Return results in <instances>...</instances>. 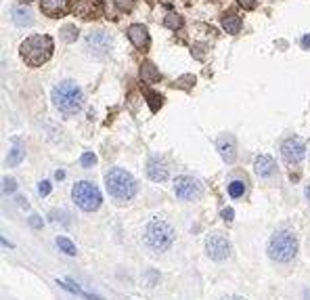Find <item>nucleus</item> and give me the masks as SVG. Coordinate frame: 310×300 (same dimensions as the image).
<instances>
[{"label": "nucleus", "mask_w": 310, "mask_h": 300, "mask_svg": "<svg viewBox=\"0 0 310 300\" xmlns=\"http://www.w3.org/2000/svg\"><path fill=\"white\" fill-rule=\"evenodd\" d=\"M55 51V42L51 36H44V34H36V36H29L25 38L21 46H19V53H21L23 61L29 67H40L44 65L48 59L53 57Z\"/></svg>", "instance_id": "obj_1"}, {"label": "nucleus", "mask_w": 310, "mask_h": 300, "mask_svg": "<svg viewBox=\"0 0 310 300\" xmlns=\"http://www.w3.org/2000/svg\"><path fill=\"white\" fill-rule=\"evenodd\" d=\"M105 187H107V193L111 195V199L117 204H124L128 199H132L136 195V189H138L134 176L130 172H126L124 168L109 170L105 174Z\"/></svg>", "instance_id": "obj_2"}, {"label": "nucleus", "mask_w": 310, "mask_h": 300, "mask_svg": "<svg viewBox=\"0 0 310 300\" xmlns=\"http://www.w3.org/2000/svg\"><path fill=\"white\" fill-rule=\"evenodd\" d=\"M53 103L61 114L65 116H72L76 112L82 109L84 103V95H82V88H80L76 82L72 80H65V82L57 84L53 88Z\"/></svg>", "instance_id": "obj_3"}, {"label": "nucleus", "mask_w": 310, "mask_h": 300, "mask_svg": "<svg viewBox=\"0 0 310 300\" xmlns=\"http://www.w3.org/2000/svg\"><path fill=\"white\" fill-rule=\"evenodd\" d=\"M298 254V237L294 231L283 229V231H277L271 242H268V256L277 263H289L294 261Z\"/></svg>", "instance_id": "obj_4"}, {"label": "nucleus", "mask_w": 310, "mask_h": 300, "mask_svg": "<svg viewBox=\"0 0 310 300\" xmlns=\"http://www.w3.org/2000/svg\"><path fill=\"white\" fill-rule=\"evenodd\" d=\"M145 242L151 250H155V252H164V250H168L174 242V229L166 221H162V218H153V221L147 225Z\"/></svg>", "instance_id": "obj_5"}, {"label": "nucleus", "mask_w": 310, "mask_h": 300, "mask_svg": "<svg viewBox=\"0 0 310 300\" xmlns=\"http://www.w3.org/2000/svg\"><path fill=\"white\" fill-rule=\"evenodd\" d=\"M72 197L78 208H82L84 212H95L101 206L103 197H101V191H99V187L91 181H80L74 185L72 189Z\"/></svg>", "instance_id": "obj_6"}, {"label": "nucleus", "mask_w": 310, "mask_h": 300, "mask_svg": "<svg viewBox=\"0 0 310 300\" xmlns=\"http://www.w3.org/2000/svg\"><path fill=\"white\" fill-rule=\"evenodd\" d=\"M174 193H176V197L185 199V202H193V199L202 197L204 189L193 176H178L174 181Z\"/></svg>", "instance_id": "obj_7"}, {"label": "nucleus", "mask_w": 310, "mask_h": 300, "mask_svg": "<svg viewBox=\"0 0 310 300\" xmlns=\"http://www.w3.org/2000/svg\"><path fill=\"white\" fill-rule=\"evenodd\" d=\"M105 2L103 0H74L72 4V13L84 21H91V19H99L103 15Z\"/></svg>", "instance_id": "obj_8"}, {"label": "nucleus", "mask_w": 310, "mask_h": 300, "mask_svg": "<svg viewBox=\"0 0 310 300\" xmlns=\"http://www.w3.org/2000/svg\"><path fill=\"white\" fill-rule=\"evenodd\" d=\"M206 252L212 261H224V258L231 256V244L224 235L212 233L206 239Z\"/></svg>", "instance_id": "obj_9"}, {"label": "nucleus", "mask_w": 310, "mask_h": 300, "mask_svg": "<svg viewBox=\"0 0 310 300\" xmlns=\"http://www.w3.org/2000/svg\"><path fill=\"white\" fill-rule=\"evenodd\" d=\"M281 155L287 164H300L306 155V145L302 139L292 137V139H285L283 145H281Z\"/></svg>", "instance_id": "obj_10"}, {"label": "nucleus", "mask_w": 310, "mask_h": 300, "mask_svg": "<svg viewBox=\"0 0 310 300\" xmlns=\"http://www.w3.org/2000/svg\"><path fill=\"white\" fill-rule=\"evenodd\" d=\"M128 38H130V42L138 48V51H147L149 44H151V38H149L147 27L141 25V23H132L128 27Z\"/></svg>", "instance_id": "obj_11"}, {"label": "nucleus", "mask_w": 310, "mask_h": 300, "mask_svg": "<svg viewBox=\"0 0 310 300\" xmlns=\"http://www.w3.org/2000/svg\"><path fill=\"white\" fill-rule=\"evenodd\" d=\"M86 44H88V48H93L95 53L103 55L111 48V38H109L105 32H93V34H88Z\"/></svg>", "instance_id": "obj_12"}, {"label": "nucleus", "mask_w": 310, "mask_h": 300, "mask_svg": "<svg viewBox=\"0 0 310 300\" xmlns=\"http://www.w3.org/2000/svg\"><path fill=\"white\" fill-rule=\"evenodd\" d=\"M147 176L151 178V181H155V183H164L166 178H168V168H166V164H164L159 157H151V159L147 162Z\"/></svg>", "instance_id": "obj_13"}, {"label": "nucleus", "mask_w": 310, "mask_h": 300, "mask_svg": "<svg viewBox=\"0 0 310 300\" xmlns=\"http://www.w3.org/2000/svg\"><path fill=\"white\" fill-rule=\"evenodd\" d=\"M69 0H40V8L46 17H61L67 13Z\"/></svg>", "instance_id": "obj_14"}, {"label": "nucleus", "mask_w": 310, "mask_h": 300, "mask_svg": "<svg viewBox=\"0 0 310 300\" xmlns=\"http://www.w3.org/2000/svg\"><path fill=\"white\" fill-rule=\"evenodd\" d=\"M218 151H220V155H222V159L226 164H233L235 162V157H237V151H235V139L231 137V135H226V137H222L218 141Z\"/></svg>", "instance_id": "obj_15"}, {"label": "nucleus", "mask_w": 310, "mask_h": 300, "mask_svg": "<svg viewBox=\"0 0 310 300\" xmlns=\"http://www.w3.org/2000/svg\"><path fill=\"white\" fill-rule=\"evenodd\" d=\"M254 168H256V174L260 178H268L275 172V159L271 155H258L256 162H254Z\"/></svg>", "instance_id": "obj_16"}, {"label": "nucleus", "mask_w": 310, "mask_h": 300, "mask_svg": "<svg viewBox=\"0 0 310 300\" xmlns=\"http://www.w3.org/2000/svg\"><path fill=\"white\" fill-rule=\"evenodd\" d=\"M220 23L226 29V34H231V36L241 32V17H237L235 13H224L220 17Z\"/></svg>", "instance_id": "obj_17"}, {"label": "nucleus", "mask_w": 310, "mask_h": 300, "mask_svg": "<svg viewBox=\"0 0 310 300\" xmlns=\"http://www.w3.org/2000/svg\"><path fill=\"white\" fill-rule=\"evenodd\" d=\"M13 21H15L19 27H29V25L34 23V15H32V11H29V8L17 6V8H13Z\"/></svg>", "instance_id": "obj_18"}, {"label": "nucleus", "mask_w": 310, "mask_h": 300, "mask_svg": "<svg viewBox=\"0 0 310 300\" xmlns=\"http://www.w3.org/2000/svg\"><path fill=\"white\" fill-rule=\"evenodd\" d=\"M141 78H143V82L147 84H155L157 80H159V72H157V67L153 63H143L141 65Z\"/></svg>", "instance_id": "obj_19"}, {"label": "nucleus", "mask_w": 310, "mask_h": 300, "mask_svg": "<svg viewBox=\"0 0 310 300\" xmlns=\"http://www.w3.org/2000/svg\"><path fill=\"white\" fill-rule=\"evenodd\" d=\"M78 27L76 25H72V23H67V25H63L61 29H59V38L63 40V42H76V38H78Z\"/></svg>", "instance_id": "obj_20"}, {"label": "nucleus", "mask_w": 310, "mask_h": 300, "mask_svg": "<svg viewBox=\"0 0 310 300\" xmlns=\"http://www.w3.org/2000/svg\"><path fill=\"white\" fill-rule=\"evenodd\" d=\"M23 155H25V149H23L21 145H19V143H15V147L11 149V153H8L6 164H8V166H17V164H21Z\"/></svg>", "instance_id": "obj_21"}, {"label": "nucleus", "mask_w": 310, "mask_h": 300, "mask_svg": "<svg viewBox=\"0 0 310 300\" xmlns=\"http://www.w3.org/2000/svg\"><path fill=\"white\" fill-rule=\"evenodd\" d=\"M183 17L181 15H178V13H170V15H166V19H164V25L168 27V29H174V32H176V29H181L183 27Z\"/></svg>", "instance_id": "obj_22"}, {"label": "nucleus", "mask_w": 310, "mask_h": 300, "mask_svg": "<svg viewBox=\"0 0 310 300\" xmlns=\"http://www.w3.org/2000/svg\"><path fill=\"white\" fill-rule=\"evenodd\" d=\"M57 246H59V250H61V252H65L67 256H76V254H78L76 246L69 242L67 237H57Z\"/></svg>", "instance_id": "obj_23"}, {"label": "nucleus", "mask_w": 310, "mask_h": 300, "mask_svg": "<svg viewBox=\"0 0 310 300\" xmlns=\"http://www.w3.org/2000/svg\"><path fill=\"white\" fill-rule=\"evenodd\" d=\"M226 189H228V195L231 197H241L245 193V183L243 181H231Z\"/></svg>", "instance_id": "obj_24"}, {"label": "nucleus", "mask_w": 310, "mask_h": 300, "mask_svg": "<svg viewBox=\"0 0 310 300\" xmlns=\"http://www.w3.org/2000/svg\"><path fill=\"white\" fill-rule=\"evenodd\" d=\"M145 97L149 99V105H151V112H157V109L162 107V101H164V99L159 97V95H155L153 91H145Z\"/></svg>", "instance_id": "obj_25"}, {"label": "nucleus", "mask_w": 310, "mask_h": 300, "mask_svg": "<svg viewBox=\"0 0 310 300\" xmlns=\"http://www.w3.org/2000/svg\"><path fill=\"white\" fill-rule=\"evenodd\" d=\"M193 84H195V78L187 74V76H183V78L174 80V84H172V86H174V88H191Z\"/></svg>", "instance_id": "obj_26"}, {"label": "nucleus", "mask_w": 310, "mask_h": 300, "mask_svg": "<svg viewBox=\"0 0 310 300\" xmlns=\"http://www.w3.org/2000/svg\"><path fill=\"white\" fill-rule=\"evenodd\" d=\"M80 162H82L84 168H93V166L97 164V155H95L93 151H86V153L82 155V159H80Z\"/></svg>", "instance_id": "obj_27"}, {"label": "nucleus", "mask_w": 310, "mask_h": 300, "mask_svg": "<svg viewBox=\"0 0 310 300\" xmlns=\"http://www.w3.org/2000/svg\"><path fill=\"white\" fill-rule=\"evenodd\" d=\"M115 4H117L119 11H132L134 0H115Z\"/></svg>", "instance_id": "obj_28"}, {"label": "nucleus", "mask_w": 310, "mask_h": 300, "mask_svg": "<svg viewBox=\"0 0 310 300\" xmlns=\"http://www.w3.org/2000/svg\"><path fill=\"white\" fill-rule=\"evenodd\" d=\"M239 6H241L243 11H254L258 6V0H239Z\"/></svg>", "instance_id": "obj_29"}, {"label": "nucleus", "mask_w": 310, "mask_h": 300, "mask_svg": "<svg viewBox=\"0 0 310 300\" xmlns=\"http://www.w3.org/2000/svg\"><path fill=\"white\" fill-rule=\"evenodd\" d=\"M4 193H13L15 191V189H17V181H15V178H4Z\"/></svg>", "instance_id": "obj_30"}, {"label": "nucleus", "mask_w": 310, "mask_h": 300, "mask_svg": "<svg viewBox=\"0 0 310 300\" xmlns=\"http://www.w3.org/2000/svg\"><path fill=\"white\" fill-rule=\"evenodd\" d=\"M38 193L42 195V197H46L48 193H51V183H48V181H42V183H40V185H38Z\"/></svg>", "instance_id": "obj_31"}, {"label": "nucleus", "mask_w": 310, "mask_h": 300, "mask_svg": "<svg viewBox=\"0 0 310 300\" xmlns=\"http://www.w3.org/2000/svg\"><path fill=\"white\" fill-rule=\"evenodd\" d=\"M233 216H235L233 208H224V210H222V218H224L226 223H231V221H233Z\"/></svg>", "instance_id": "obj_32"}, {"label": "nucleus", "mask_w": 310, "mask_h": 300, "mask_svg": "<svg viewBox=\"0 0 310 300\" xmlns=\"http://www.w3.org/2000/svg\"><path fill=\"white\" fill-rule=\"evenodd\" d=\"M29 225H32L34 229H40V227H42V218H40L38 214H34L32 218H29Z\"/></svg>", "instance_id": "obj_33"}, {"label": "nucleus", "mask_w": 310, "mask_h": 300, "mask_svg": "<svg viewBox=\"0 0 310 300\" xmlns=\"http://www.w3.org/2000/svg\"><path fill=\"white\" fill-rule=\"evenodd\" d=\"M302 46H304V48H310V34H306V36L302 38Z\"/></svg>", "instance_id": "obj_34"}, {"label": "nucleus", "mask_w": 310, "mask_h": 300, "mask_svg": "<svg viewBox=\"0 0 310 300\" xmlns=\"http://www.w3.org/2000/svg\"><path fill=\"white\" fill-rule=\"evenodd\" d=\"M57 178H59V181H61V178H65V172H63V170H57V174H55Z\"/></svg>", "instance_id": "obj_35"}, {"label": "nucleus", "mask_w": 310, "mask_h": 300, "mask_svg": "<svg viewBox=\"0 0 310 300\" xmlns=\"http://www.w3.org/2000/svg\"><path fill=\"white\" fill-rule=\"evenodd\" d=\"M222 300H245V298H241V296H226V298H222Z\"/></svg>", "instance_id": "obj_36"}, {"label": "nucleus", "mask_w": 310, "mask_h": 300, "mask_svg": "<svg viewBox=\"0 0 310 300\" xmlns=\"http://www.w3.org/2000/svg\"><path fill=\"white\" fill-rule=\"evenodd\" d=\"M306 199H308V202H310V185L306 187Z\"/></svg>", "instance_id": "obj_37"}]
</instances>
